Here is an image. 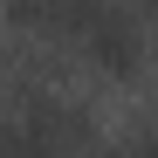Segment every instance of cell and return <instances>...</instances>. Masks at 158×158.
I'll list each match as a JSON object with an SVG mask.
<instances>
[{
	"label": "cell",
	"instance_id": "obj_2",
	"mask_svg": "<svg viewBox=\"0 0 158 158\" xmlns=\"http://www.w3.org/2000/svg\"><path fill=\"white\" fill-rule=\"evenodd\" d=\"M117 158H158V131H131L117 144Z\"/></svg>",
	"mask_w": 158,
	"mask_h": 158
},
{
	"label": "cell",
	"instance_id": "obj_1",
	"mask_svg": "<svg viewBox=\"0 0 158 158\" xmlns=\"http://www.w3.org/2000/svg\"><path fill=\"white\" fill-rule=\"evenodd\" d=\"M7 14H14V28L76 48L103 76H138L144 69V21L124 0H7Z\"/></svg>",
	"mask_w": 158,
	"mask_h": 158
}]
</instances>
